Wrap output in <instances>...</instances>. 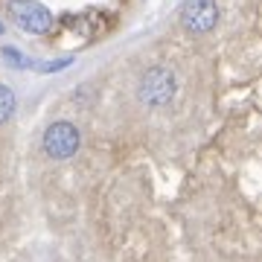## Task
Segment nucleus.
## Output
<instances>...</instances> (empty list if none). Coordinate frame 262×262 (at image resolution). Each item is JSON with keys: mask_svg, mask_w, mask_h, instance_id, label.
<instances>
[{"mask_svg": "<svg viewBox=\"0 0 262 262\" xmlns=\"http://www.w3.org/2000/svg\"><path fill=\"white\" fill-rule=\"evenodd\" d=\"M0 53H3V58H6V61H9L12 67H29V58L20 56V50H15V47H3Z\"/></svg>", "mask_w": 262, "mask_h": 262, "instance_id": "nucleus-6", "label": "nucleus"}, {"mask_svg": "<svg viewBox=\"0 0 262 262\" xmlns=\"http://www.w3.org/2000/svg\"><path fill=\"white\" fill-rule=\"evenodd\" d=\"M178 94V76L172 67H149L137 82V99L146 108H166Z\"/></svg>", "mask_w": 262, "mask_h": 262, "instance_id": "nucleus-1", "label": "nucleus"}, {"mask_svg": "<svg viewBox=\"0 0 262 262\" xmlns=\"http://www.w3.org/2000/svg\"><path fill=\"white\" fill-rule=\"evenodd\" d=\"M15 108H18L15 91H12V88H6V84H0V125L12 120V114H15Z\"/></svg>", "mask_w": 262, "mask_h": 262, "instance_id": "nucleus-5", "label": "nucleus"}, {"mask_svg": "<svg viewBox=\"0 0 262 262\" xmlns=\"http://www.w3.org/2000/svg\"><path fill=\"white\" fill-rule=\"evenodd\" d=\"M0 35H3V24H0Z\"/></svg>", "mask_w": 262, "mask_h": 262, "instance_id": "nucleus-7", "label": "nucleus"}, {"mask_svg": "<svg viewBox=\"0 0 262 262\" xmlns=\"http://www.w3.org/2000/svg\"><path fill=\"white\" fill-rule=\"evenodd\" d=\"M9 12L15 24H18L24 32H32V35H47L53 29V15H50L47 6H41L38 0H9Z\"/></svg>", "mask_w": 262, "mask_h": 262, "instance_id": "nucleus-4", "label": "nucleus"}, {"mask_svg": "<svg viewBox=\"0 0 262 262\" xmlns=\"http://www.w3.org/2000/svg\"><path fill=\"white\" fill-rule=\"evenodd\" d=\"M79 146H82V134H79V128H76L73 122H67V120L50 122L47 131H44V151L53 160L73 158L76 151H79Z\"/></svg>", "mask_w": 262, "mask_h": 262, "instance_id": "nucleus-2", "label": "nucleus"}, {"mask_svg": "<svg viewBox=\"0 0 262 262\" xmlns=\"http://www.w3.org/2000/svg\"><path fill=\"white\" fill-rule=\"evenodd\" d=\"M178 20L189 35H207L219 24V3L215 0H184Z\"/></svg>", "mask_w": 262, "mask_h": 262, "instance_id": "nucleus-3", "label": "nucleus"}]
</instances>
